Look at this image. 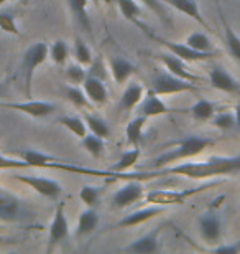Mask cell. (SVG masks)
Returning a JSON list of instances; mask_svg holds the SVG:
<instances>
[{"instance_id": "cell-1", "label": "cell", "mask_w": 240, "mask_h": 254, "mask_svg": "<svg viewBox=\"0 0 240 254\" xmlns=\"http://www.w3.org/2000/svg\"><path fill=\"white\" fill-rule=\"evenodd\" d=\"M236 172H240V157H211L204 162H183L180 165L163 167L153 170L151 175H181L192 180H202L217 175L236 174Z\"/></svg>"}, {"instance_id": "cell-2", "label": "cell", "mask_w": 240, "mask_h": 254, "mask_svg": "<svg viewBox=\"0 0 240 254\" xmlns=\"http://www.w3.org/2000/svg\"><path fill=\"white\" fill-rule=\"evenodd\" d=\"M212 144H214V140L207 139V137H197V135L186 137V139H183L180 144L176 145V149L166 152V154H163L158 157V159L153 160L151 167L155 170H158V169H163V167L168 164H171V162L191 159L194 155H199Z\"/></svg>"}, {"instance_id": "cell-3", "label": "cell", "mask_w": 240, "mask_h": 254, "mask_svg": "<svg viewBox=\"0 0 240 254\" xmlns=\"http://www.w3.org/2000/svg\"><path fill=\"white\" fill-rule=\"evenodd\" d=\"M209 187H212V185H209ZM209 187L204 185V187H196V189H186V190H153V191H148L145 195V201L150 203V205H160V206L183 205V203H186L191 196L207 190Z\"/></svg>"}, {"instance_id": "cell-4", "label": "cell", "mask_w": 240, "mask_h": 254, "mask_svg": "<svg viewBox=\"0 0 240 254\" xmlns=\"http://www.w3.org/2000/svg\"><path fill=\"white\" fill-rule=\"evenodd\" d=\"M197 89L199 88L196 86V83L178 78V76L171 74L170 71L168 73H156L155 78L151 79V91H155L158 96L178 94V93H186V91L194 93Z\"/></svg>"}, {"instance_id": "cell-5", "label": "cell", "mask_w": 240, "mask_h": 254, "mask_svg": "<svg viewBox=\"0 0 240 254\" xmlns=\"http://www.w3.org/2000/svg\"><path fill=\"white\" fill-rule=\"evenodd\" d=\"M49 53V48L47 43L40 42L32 45L23 55V73H25V94L27 98L32 96V81H33V73L40 64L47 62Z\"/></svg>"}, {"instance_id": "cell-6", "label": "cell", "mask_w": 240, "mask_h": 254, "mask_svg": "<svg viewBox=\"0 0 240 254\" xmlns=\"http://www.w3.org/2000/svg\"><path fill=\"white\" fill-rule=\"evenodd\" d=\"M145 32L148 33V37L155 40L156 43H160L161 47H165L168 52L173 53L175 57L185 60V62H206V60H212L216 58V52H197V50L191 48L190 45L186 43H175V42H170V40H165L161 37H158V35L148 32L145 28Z\"/></svg>"}, {"instance_id": "cell-7", "label": "cell", "mask_w": 240, "mask_h": 254, "mask_svg": "<svg viewBox=\"0 0 240 254\" xmlns=\"http://www.w3.org/2000/svg\"><path fill=\"white\" fill-rule=\"evenodd\" d=\"M0 108L15 109L20 113H25L32 118H45L54 113L56 106L45 101H27V103H0Z\"/></svg>"}, {"instance_id": "cell-8", "label": "cell", "mask_w": 240, "mask_h": 254, "mask_svg": "<svg viewBox=\"0 0 240 254\" xmlns=\"http://www.w3.org/2000/svg\"><path fill=\"white\" fill-rule=\"evenodd\" d=\"M15 179L25 185H28L30 189H33L35 191H38L40 195H43L47 198H56V196H59V193H61V185L51 179H42V177H23V175H15Z\"/></svg>"}, {"instance_id": "cell-9", "label": "cell", "mask_w": 240, "mask_h": 254, "mask_svg": "<svg viewBox=\"0 0 240 254\" xmlns=\"http://www.w3.org/2000/svg\"><path fill=\"white\" fill-rule=\"evenodd\" d=\"M160 60L161 63L166 66V69L170 71L171 74L178 76V78H183L186 81H191V83H199L201 78L197 74H194L192 71L186 66V62L181 58L175 57V55H168V53H161L160 55Z\"/></svg>"}, {"instance_id": "cell-10", "label": "cell", "mask_w": 240, "mask_h": 254, "mask_svg": "<svg viewBox=\"0 0 240 254\" xmlns=\"http://www.w3.org/2000/svg\"><path fill=\"white\" fill-rule=\"evenodd\" d=\"M209 81L214 89L224 91V93H240V83H237L221 66H212L209 69Z\"/></svg>"}, {"instance_id": "cell-11", "label": "cell", "mask_w": 240, "mask_h": 254, "mask_svg": "<svg viewBox=\"0 0 240 254\" xmlns=\"http://www.w3.org/2000/svg\"><path fill=\"white\" fill-rule=\"evenodd\" d=\"M140 198H144V187L140 182H129L125 187H122L112 198V205L115 208H125L132 205V203L139 201Z\"/></svg>"}, {"instance_id": "cell-12", "label": "cell", "mask_w": 240, "mask_h": 254, "mask_svg": "<svg viewBox=\"0 0 240 254\" xmlns=\"http://www.w3.org/2000/svg\"><path fill=\"white\" fill-rule=\"evenodd\" d=\"M68 235H69V225L64 215V203H59V205L56 206L53 223H51V228H49V246L53 248L54 245H58V243L66 240Z\"/></svg>"}, {"instance_id": "cell-13", "label": "cell", "mask_w": 240, "mask_h": 254, "mask_svg": "<svg viewBox=\"0 0 240 254\" xmlns=\"http://www.w3.org/2000/svg\"><path fill=\"white\" fill-rule=\"evenodd\" d=\"M199 230H201V236L204 238V241L217 243L221 240V235H222L221 218H219L216 213H206V215L201 216V220H199Z\"/></svg>"}, {"instance_id": "cell-14", "label": "cell", "mask_w": 240, "mask_h": 254, "mask_svg": "<svg viewBox=\"0 0 240 254\" xmlns=\"http://www.w3.org/2000/svg\"><path fill=\"white\" fill-rule=\"evenodd\" d=\"M165 211V208L160 206V205H155V206H150V208H144V210H137L130 215H127L125 218L117 223L115 228H130V226H137V225H142L148 220H151L153 216H158Z\"/></svg>"}, {"instance_id": "cell-15", "label": "cell", "mask_w": 240, "mask_h": 254, "mask_svg": "<svg viewBox=\"0 0 240 254\" xmlns=\"http://www.w3.org/2000/svg\"><path fill=\"white\" fill-rule=\"evenodd\" d=\"M20 216V200L10 191L0 189V220L12 221Z\"/></svg>"}, {"instance_id": "cell-16", "label": "cell", "mask_w": 240, "mask_h": 254, "mask_svg": "<svg viewBox=\"0 0 240 254\" xmlns=\"http://www.w3.org/2000/svg\"><path fill=\"white\" fill-rule=\"evenodd\" d=\"M83 89H84V93L88 94L89 101H93V103H96V104H105L107 103L105 86L99 78H96L94 74H89L88 78L84 79Z\"/></svg>"}, {"instance_id": "cell-17", "label": "cell", "mask_w": 240, "mask_h": 254, "mask_svg": "<svg viewBox=\"0 0 240 254\" xmlns=\"http://www.w3.org/2000/svg\"><path fill=\"white\" fill-rule=\"evenodd\" d=\"M163 2L171 5V7L176 8L178 12L188 15L190 18L196 20V22L199 25H202L206 30H211V27H209L207 22L204 20V17L201 15V12H199V7H197V3L194 2V0H163Z\"/></svg>"}, {"instance_id": "cell-18", "label": "cell", "mask_w": 240, "mask_h": 254, "mask_svg": "<svg viewBox=\"0 0 240 254\" xmlns=\"http://www.w3.org/2000/svg\"><path fill=\"white\" fill-rule=\"evenodd\" d=\"M166 113H170L166 104L158 98V94L155 91H148L144 103H142V114H144L145 118H153V116H161Z\"/></svg>"}, {"instance_id": "cell-19", "label": "cell", "mask_w": 240, "mask_h": 254, "mask_svg": "<svg viewBox=\"0 0 240 254\" xmlns=\"http://www.w3.org/2000/svg\"><path fill=\"white\" fill-rule=\"evenodd\" d=\"M88 2L89 0H68L69 8L74 13L78 25L84 32L93 33V23H91V18L88 17Z\"/></svg>"}, {"instance_id": "cell-20", "label": "cell", "mask_w": 240, "mask_h": 254, "mask_svg": "<svg viewBox=\"0 0 240 254\" xmlns=\"http://www.w3.org/2000/svg\"><path fill=\"white\" fill-rule=\"evenodd\" d=\"M110 71H112V76H114V79L119 84H122V83H125V81L129 79L132 74H134L135 66L127 62V60L114 58L110 62Z\"/></svg>"}, {"instance_id": "cell-21", "label": "cell", "mask_w": 240, "mask_h": 254, "mask_svg": "<svg viewBox=\"0 0 240 254\" xmlns=\"http://www.w3.org/2000/svg\"><path fill=\"white\" fill-rule=\"evenodd\" d=\"M142 98H144V88L140 84H130L127 86V89L124 91L122 94V99H120V108L129 111V109H134L137 104L140 103Z\"/></svg>"}, {"instance_id": "cell-22", "label": "cell", "mask_w": 240, "mask_h": 254, "mask_svg": "<svg viewBox=\"0 0 240 254\" xmlns=\"http://www.w3.org/2000/svg\"><path fill=\"white\" fill-rule=\"evenodd\" d=\"M97 223H99V216H97V213L91 206H88V210H84L79 216L76 235L83 236V235H88V233H91V231H94L97 228Z\"/></svg>"}, {"instance_id": "cell-23", "label": "cell", "mask_w": 240, "mask_h": 254, "mask_svg": "<svg viewBox=\"0 0 240 254\" xmlns=\"http://www.w3.org/2000/svg\"><path fill=\"white\" fill-rule=\"evenodd\" d=\"M146 123L145 116H140V118H135L134 121H130L125 127V135H127V142L132 144L134 147H139L140 140H142V134H144V127Z\"/></svg>"}, {"instance_id": "cell-24", "label": "cell", "mask_w": 240, "mask_h": 254, "mask_svg": "<svg viewBox=\"0 0 240 254\" xmlns=\"http://www.w3.org/2000/svg\"><path fill=\"white\" fill-rule=\"evenodd\" d=\"M127 251L132 253H139V254H148V253H156L158 251V240H156V233L140 238L135 243H132L130 246H127Z\"/></svg>"}, {"instance_id": "cell-25", "label": "cell", "mask_w": 240, "mask_h": 254, "mask_svg": "<svg viewBox=\"0 0 240 254\" xmlns=\"http://www.w3.org/2000/svg\"><path fill=\"white\" fill-rule=\"evenodd\" d=\"M22 157L23 160L27 162L30 167H47L51 164V162H56L58 159L53 155H47V154H42V152H37V150H25L22 152Z\"/></svg>"}, {"instance_id": "cell-26", "label": "cell", "mask_w": 240, "mask_h": 254, "mask_svg": "<svg viewBox=\"0 0 240 254\" xmlns=\"http://www.w3.org/2000/svg\"><path fill=\"white\" fill-rule=\"evenodd\" d=\"M221 17H222L224 30H226V43H227V48H229V52H231L232 57L240 63V37H239L236 32H234L231 25L227 23V20L224 18V15H221Z\"/></svg>"}, {"instance_id": "cell-27", "label": "cell", "mask_w": 240, "mask_h": 254, "mask_svg": "<svg viewBox=\"0 0 240 254\" xmlns=\"http://www.w3.org/2000/svg\"><path fill=\"white\" fill-rule=\"evenodd\" d=\"M139 159H140V150H139V147H135V149L125 152V154L120 157V160L117 162L110 170L115 172V174H124L125 170L132 169V167L139 162Z\"/></svg>"}, {"instance_id": "cell-28", "label": "cell", "mask_w": 240, "mask_h": 254, "mask_svg": "<svg viewBox=\"0 0 240 254\" xmlns=\"http://www.w3.org/2000/svg\"><path fill=\"white\" fill-rule=\"evenodd\" d=\"M58 123L63 124L64 127H68V129L73 132L76 137H79V139H83V137L88 135V124H86V121H83L81 118H71V116H64V118L58 119Z\"/></svg>"}, {"instance_id": "cell-29", "label": "cell", "mask_w": 240, "mask_h": 254, "mask_svg": "<svg viewBox=\"0 0 240 254\" xmlns=\"http://www.w3.org/2000/svg\"><path fill=\"white\" fill-rule=\"evenodd\" d=\"M191 114L196 121H202L204 123V121H209V119L214 118V114H216V108H214V104L209 103V101L201 99L191 108Z\"/></svg>"}, {"instance_id": "cell-30", "label": "cell", "mask_w": 240, "mask_h": 254, "mask_svg": "<svg viewBox=\"0 0 240 254\" xmlns=\"http://www.w3.org/2000/svg\"><path fill=\"white\" fill-rule=\"evenodd\" d=\"M84 121H86V124H88V129L93 132V134H96L97 137H100V139H107V137L110 135V129L104 119L88 114L84 118Z\"/></svg>"}, {"instance_id": "cell-31", "label": "cell", "mask_w": 240, "mask_h": 254, "mask_svg": "<svg viewBox=\"0 0 240 254\" xmlns=\"http://www.w3.org/2000/svg\"><path fill=\"white\" fill-rule=\"evenodd\" d=\"M186 45H190L191 48L197 50V52H214L212 50V43L211 40L207 38V35H204L201 32L191 33L190 37L186 38Z\"/></svg>"}, {"instance_id": "cell-32", "label": "cell", "mask_w": 240, "mask_h": 254, "mask_svg": "<svg viewBox=\"0 0 240 254\" xmlns=\"http://www.w3.org/2000/svg\"><path fill=\"white\" fill-rule=\"evenodd\" d=\"M117 5H119L122 15H124L125 20H130V22H137V17L140 15V7L135 0H115Z\"/></svg>"}, {"instance_id": "cell-33", "label": "cell", "mask_w": 240, "mask_h": 254, "mask_svg": "<svg viewBox=\"0 0 240 254\" xmlns=\"http://www.w3.org/2000/svg\"><path fill=\"white\" fill-rule=\"evenodd\" d=\"M49 53H51V58L56 64H64L66 60L69 57V48L63 40H56V42L51 45L49 48Z\"/></svg>"}, {"instance_id": "cell-34", "label": "cell", "mask_w": 240, "mask_h": 254, "mask_svg": "<svg viewBox=\"0 0 240 254\" xmlns=\"http://www.w3.org/2000/svg\"><path fill=\"white\" fill-rule=\"evenodd\" d=\"M83 147L89 152L91 155L99 157L102 154V150H104V142H102L100 137H97L96 134L91 132V134L83 137Z\"/></svg>"}, {"instance_id": "cell-35", "label": "cell", "mask_w": 240, "mask_h": 254, "mask_svg": "<svg viewBox=\"0 0 240 254\" xmlns=\"http://www.w3.org/2000/svg\"><path fill=\"white\" fill-rule=\"evenodd\" d=\"M74 57L81 64H93V55H91V50L88 48L83 40H76L74 45Z\"/></svg>"}, {"instance_id": "cell-36", "label": "cell", "mask_w": 240, "mask_h": 254, "mask_svg": "<svg viewBox=\"0 0 240 254\" xmlns=\"http://www.w3.org/2000/svg\"><path fill=\"white\" fill-rule=\"evenodd\" d=\"M66 94H68V99L73 103L74 106H78V108H86V106L89 104V98L88 94L84 93V89H79L78 86H74V88H68L66 89Z\"/></svg>"}, {"instance_id": "cell-37", "label": "cell", "mask_w": 240, "mask_h": 254, "mask_svg": "<svg viewBox=\"0 0 240 254\" xmlns=\"http://www.w3.org/2000/svg\"><path fill=\"white\" fill-rule=\"evenodd\" d=\"M212 124L216 127H219V129H222V130H231L232 127L237 126L236 114L221 113V114H217V116H214V118H212Z\"/></svg>"}, {"instance_id": "cell-38", "label": "cell", "mask_w": 240, "mask_h": 254, "mask_svg": "<svg viewBox=\"0 0 240 254\" xmlns=\"http://www.w3.org/2000/svg\"><path fill=\"white\" fill-rule=\"evenodd\" d=\"M99 195H100V190L96 189V187H89V185L83 187L81 191H79L81 201H84V205L91 206V208H93L97 203V200H99Z\"/></svg>"}, {"instance_id": "cell-39", "label": "cell", "mask_w": 240, "mask_h": 254, "mask_svg": "<svg viewBox=\"0 0 240 254\" xmlns=\"http://www.w3.org/2000/svg\"><path fill=\"white\" fill-rule=\"evenodd\" d=\"M0 30H3L5 33L20 35L17 23H15L13 15H10V13H7V12H2V13H0Z\"/></svg>"}, {"instance_id": "cell-40", "label": "cell", "mask_w": 240, "mask_h": 254, "mask_svg": "<svg viewBox=\"0 0 240 254\" xmlns=\"http://www.w3.org/2000/svg\"><path fill=\"white\" fill-rule=\"evenodd\" d=\"M66 76H68V79L71 83H84V79L88 78V74H86L84 68L81 64H71L68 69H66Z\"/></svg>"}, {"instance_id": "cell-41", "label": "cell", "mask_w": 240, "mask_h": 254, "mask_svg": "<svg viewBox=\"0 0 240 254\" xmlns=\"http://www.w3.org/2000/svg\"><path fill=\"white\" fill-rule=\"evenodd\" d=\"M30 167L25 160H17V159H10L0 154V170H10V169H27Z\"/></svg>"}, {"instance_id": "cell-42", "label": "cell", "mask_w": 240, "mask_h": 254, "mask_svg": "<svg viewBox=\"0 0 240 254\" xmlns=\"http://www.w3.org/2000/svg\"><path fill=\"white\" fill-rule=\"evenodd\" d=\"M142 3H145L148 8L153 10L158 17H160L163 22H170V18H168V13H166V8L163 7V3L160 0H140Z\"/></svg>"}, {"instance_id": "cell-43", "label": "cell", "mask_w": 240, "mask_h": 254, "mask_svg": "<svg viewBox=\"0 0 240 254\" xmlns=\"http://www.w3.org/2000/svg\"><path fill=\"white\" fill-rule=\"evenodd\" d=\"M239 251H240V241H237L236 245H226V246H219L212 250V253H217V254H237Z\"/></svg>"}, {"instance_id": "cell-44", "label": "cell", "mask_w": 240, "mask_h": 254, "mask_svg": "<svg viewBox=\"0 0 240 254\" xmlns=\"http://www.w3.org/2000/svg\"><path fill=\"white\" fill-rule=\"evenodd\" d=\"M234 114H236V123L240 127V103L236 106V113H234Z\"/></svg>"}, {"instance_id": "cell-45", "label": "cell", "mask_w": 240, "mask_h": 254, "mask_svg": "<svg viewBox=\"0 0 240 254\" xmlns=\"http://www.w3.org/2000/svg\"><path fill=\"white\" fill-rule=\"evenodd\" d=\"M3 89H5V86H3V84H0V94L3 93Z\"/></svg>"}, {"instance_id": "cell-46", "label": "cell", "mask_w": 240, "mask_h": 254, "mask_svg": "<svg viewBox=\"0 0 240 254\" xmlns=\"http://www.w3.org/2000/svg\"><path fill=\"white\" fill-rule=\"evenodd\" d=\"M22 3H23V5H27V3H28V0H22Z\"/></svg>"}, {"instance_id": "cell-47", "label": "cell", "mask_w": 240, "mask_h": 254, "mask_svg": "<svg viewBox=\"0 0 240 254\" xmlns=\"http://www.w3.org/2000/svg\"><path fill=\"white\" fill-rule=\"evenodd\" d=\"M93 2H94L96 5H99V0H93Z\"/></svg>"}, {"instance_id": "cell-48", "label": "cell", "mask_w": 240, "mask_h": 254, "mask_svg": "<svg viewBox=\"0 0 240 254\" xmlns=\"http://www.w3.org/2000/svg\"><path fill=\"white\" fill-rule=\"evenodd\" d=\"M2 3H5V0H0V5H2Z\"/></svg>"}, {"instance_id": "cell-49", "label": "cell", "mask_w": 240, "mask_h": 254, "mask_svg": "<svg viewBox=\"0 0 240 254\" xmlns=\"http://www.w3.org/2000/svg\"><path fill=\"white\" fill-rule=\"evenodd\" d=\"M107 2H112V0H107Z\"/></svg>"}]
</instances>
